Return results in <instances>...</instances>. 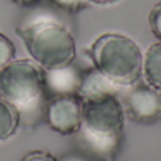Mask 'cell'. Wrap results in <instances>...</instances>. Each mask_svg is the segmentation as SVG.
Listing matches in <instances>:
<instances>
[{"mask_svg":"<svg viewBox=\"0 0 161 161\" xmlns=\"http://www.w3.org/2000/svg\"><path fill=\"white\" fill-rule=\"evenodd\" d=\"M33 61L44 69L65 67L74 62L76 45L71 31L53 17L41 16L16 27Z\"/></svg>","mask_w":161,"mask_h":161,"instance_id":"3","label":"cell"},{"mask_svg":"<svg viewBox=\"0 0 161 161\" xmlns=\"http://www.w3.org/2000/svg\"><path fill=\"white\" fill-rule=\"evenodd\" d=\"M20 113L16 106L0 97V143L7 142L20 127Z\"/></svg>","mask_w":161,"mask_h":161,"instance_id":"10","label":"cell"},{"mask_svg":"<svg viewBox=\"0 0 161 161\" xmlns=\"http://www.w3.org/2000/svg\"><path fill=\"white\" fill-rule=\"evenodd\" d=\"M142 76L147 85L161 92V41L151 44L143 55Z\"/></svg>","mask_w":161,"mask_h":161,"instance_id":"9","label":"cell"},{"mask_svg":"<svg viewBox=\"0 0 161 161\" xmlns=\"http://www.w3.org/2000/svg\"><path fill=\"white\" fill-rule=\"evenodd\" d=\"M57 7L68 13H78L89 4V0H51Z\"/></svg>","mask_w":161,"mask_h":161,"instance_id":"13","label":"cell"},{"mask_svg":"<svg viewBox=\"0 0 161 161\" xmlns=\"http://www.w3.org/2000/svg\"><path fill=\"white\" fill-rule=\"evenodd\" d=\"M83 71L72 64L65 67L44 69V82L48 97L76 95L80 86Z\"/></svg>","mask_w":161,"mask_h":161,"instance_id":"7","label":"cell"},{"mask_svg":"<svg viewBox=\"0 0 161 161\" xmlns=\"http://www.w3.org/2000/svg\"><path fill=\"white\" fill-rule=\"evenodd\" d=\"M16 57V45L6 34L0 33V69L11 62Z\"/></svg>","mask_w":161,"mask_h":161,"instance_id":"11","label":"cell"},{"mask_svg":"<svg viewBox=\"0 0 161 161\" xmlns=\"http://www.w3.org/2000/svg\"><path fill=\"white\" fill-rule=\"evenodd\" d=\"M20 161H58V158L53 156L51 153L44 150H34L27 153Z\"/></svg>","mask_w":161,"mask_h":161,"instance_id":"14","label":"cell"},{"mask_svg":"<svg viewBox=\"0 0 161 161\" xmlns=\"http://www.w3.org/2000/svg\"><path fill=\"white\" fill-rule=\"evenodd\" d=\"M0 97L16 106L20 123L36 126L44 119L47 100L44 68L33 59H13L0 69Z\"/></svg>","mask_w":161,"mask_h":161,"instance_id":"2","label":"cell"},{"mask_svg":"<svg viewBox=\"0 0 161 161\" xmlns=\"http://www.w3.org/2000/svg\"><path fill=\"white\" fill-rule=\"evenodd\" d=\"M58 161H96V160L92 158L88 154H85L83 151H74V153H68L65 156H62L61 158H58Z\"/></svg>","mask_w":161,"mask_h":161,"instance_id":"15","label":"cell"},{"mask_svg":"<svg viewBox=\"0 0 161 161\" xmlns=\"http://www.w3.org/2000/svg\"><path fill=\"white\" fill-rule=\"evenodd\" d=\"M126 117L139 125H153L161 120V92L146 82H137L122 92Z\"/></svg>","mask_w":161,"mask_h":161,"instance_id":"5","label":"cell"},{"mask_svg":"<svg viewBox=\"0 0 161 161\" xmlns=\"http://www.w3.org/2000/svg\"><path fill=\"white\" fill-rule=\"evenodd\" d=\"M120 0H89V3H93L97 6H110V4H116Z\"/></svg>","mask_w":161,"mask_h":161,"instance_id":"16","label":"cell"},{"mask_svg":"<svg viewBox=\"0 0 161 161\" xmlns=\"http://www.w3.org/2000/svg\"><path fill=\"white\" fill-rule=\"evenodd\" d=\"M126 113L120 96L109 95L82 102V126L78 143L96 161H114L125 134Z\"/></svg>","mask_w":161,"mask_h":161,"instance_id":"1","label":"cell"},{"mask_svg":"<svg viewBox=\"0 0 161 161\" xmlns=\"http://www.w3.org/2000/svg\"><path fill=\"white\" fill-rule=\"evenodd\" d=\"M93 68L122 88L137 83L143 75V53L137 42L125 34L106 33L88 48Z\"/></svg>","mask_w":161,"mask_h":161,"instance_id":"4","label":"cell"},{"mask_svg":"<svg viewBox=\"0 0 161 161\" xmlns=\"http://www.w3.org/2000/svg\"><path fill=\"white\" fill-rule=\"evenodd\" d=\"M16 4L23 6V7H30V6H34L40 2V0H13Z\"/></svg>","mask_w":161,"mask_h":161,"instance_id":"17","label":"cell"},{"mask_svg":"<svg viewBox=\"0 0 161 161\" xmlns=\"http://www.w3.org/2000/svg\"><path fill=\"white\" fill-rule=\"evenodd\" d=\"M125 89L126 88H122L117 83L112 82L109 78H106L96 68H91V69L83 71L82 80H80V86L76 96L82 102H86V100L99 99V97L109 96V95L120 96V93Z\"/></svg>","mask_w":161,"mask_h":161,"instance_id":"8","label":"cell"},{"mask_svg":"<svg viewBox=\"0 0 161 161\" xmlns=\"http://www.w3.org/2000/svg\"><path fill=\"white\" fill-rule=\"evenodd\" d=\"M44 120L51 130L59 134H76L82 126V100L76 95L50 97L45 106Z\"/></svg>","mask_w":161,"mask_h":161,"instance_id":"6","label":"cell"},{"mask_svg":"<svg viewBox=\"0 0 161 161\" xmlns=\"http://www.w3.org/2000/svg\"><path fill=\"white\" fill-rule=\"evenodd\" d=\"M148 25L154 37L161 41V2L157 3L148 13Z\"/></svg>","mask_w":161,"mask_h":161,"instance_id":"12","label":"cell"}]
</instances>
